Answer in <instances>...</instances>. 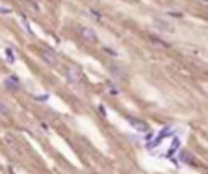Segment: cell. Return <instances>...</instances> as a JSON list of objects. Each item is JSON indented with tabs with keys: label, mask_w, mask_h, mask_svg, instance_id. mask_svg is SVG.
<instances>
[{
	"label": "cell",
	"mask_w": 208,
	"mask_h": 174,
	"mask_svg": "<svg viewBox=\"0 0 208 174\" xmlns=\"http://www.w3.org/2000/svg\"><path fill=\"white\" fill-rule=\"evenodd\" d=\"M127 122L134 127L138 133H148V125L145 122H142V120H138L135 117H129V119H127Z\"/></svg>",
	"instance_id": "4"
},
{
	"label": "cell",
	"mask_w": 208,
	"mask_h": 174,
	"mask_svg": "<svg viewBox=\"0 0 208 174\" xmlns=\"http://www.w3.org/2000/svg\"><path fill=\"white\" fill-rule=\"evenodd\" d=\"M91 15H93V16H94V18H96V20H101V15H99V13H98V11H96V10H91Z\"/></svg>",
	"instance_id": "13"
},
{
	"label": "cell",
	"mask_w": 208,
	"mask_h": 174,
	"mask_svg": "<svg viewBox=\"0 0 208 174\" xmlns=\"http://www.w3.org/2000/svg\"><path fill=\"white\" fill-rule=\"evenodd\" d=\"M5 54H7V57H8L10 62L15 60V55H13V52H11V49H7V51H5Z\"/></svg>",
	"instance_id": "11"
},
{
	"label": "cell",
	"mask_w": 208,
	"mask_h": 174,
	"mask_svg": "<svg viewBox=\"0 0 208 174\" xmlns=\"http://www.w3.org/2000/svg\"><path fill=\"white\" fill-rule=\"evenodd\" d=\"M5 85H7L8 88H11V90H16V88H20V80L16 77H8L7 80H5Z\"/></svg>",
	"instance_id": "9"
},
{
	"label": "cell",
	"mask_w": 208,
	"mask_h": 174,
	"mask_svg": "<svg viewBox=\"0 0 208 174\" xmlns=\"http://www.w3.org/2000/svg\"><path fill=\"white\" fill-rule=\"evenodd\" d=\"M25 2H28V3H33V0H25Z\"/></svg>",
	"instance_id": "16"
},
{
	"label": "cell",
	"mask_w": 208,
	"mask_h": 174,
	"mask_svg": "<svg viewBox=\"0 0 208 174\" xmlns=\"http://www.w3.org/2000/svg\"><path fill=\"white\" fill-rule=\"evenodd\" d=\"M104 51H106V52H109V54H111V55H114V57H115V55H119V54H117V52H115V51L109 49V47H104Z\"/></svg>",
	"instance_id": "12"
},
{
	"label": "cell",
	"mask_w": 208,
	"mask_h": 174,
	"mask_svg": "<svg viewBox=\"0 0 208 174\" xmlns=\"http://www.w3.org/2000/svg\"><path fill=\"white\" fill-rule=\"evenodd\" d=\"M5 143L8 145V147L13 150V152H16L18 155H21L23 153V150H21V147H20V143L16 142V138L13 137V135H5Z\"/></svg>",
	"instance_id": "5"
},
{
	"label": "cell",
	"mask_w": 208,
	"mask_h": 174,
	"mask_svg": "<svg viewBox=\"0 0 208 174\" xmlns=\"http://www.w3.org/2000/svg\"><path fill=\"white\" fill-rule=\"evenodd\" d=\"M67 78L70 83H80L82 82V72H80L78 67H68L67 68Z\"/></svg>",
	"instance_id": "3"
},
{
	"label": "cell",
	"mask_w": 208,
	"mask_h": 174,
	"mask_svg": "<svg viewBox=\"0 0 208 174\" xmlns=\"http://www.w3.org/2000/svg\"><path fill=\"white\" fill-rule=\"evenodd\" d=\"M179 160L182 161V163H187V164H192L194 160H192V155H190L187 150H182L181 153H179Z\"/></svg>",
	"instance_id": "8"
},
{
	"label": "cell",
	"mask_w": 208,
	"mask_h": 174,
	"mask_svg": "<svg viewBox=\"0 0 208 174\" xmlns=\"http://www.w3.org/2000/svg\"><path fill=\"white\" fill-rule=\"evenodd\" d=\"M109 70H111V73H112L114 78L120 80V82H125V80H127V73H125L120 67H117V65H111V67H109Z\"/></svg>",
	"instance_id": "6"
},
{
	"label": "cell",
	"mask_w": 208,
	"mask_h": 174,
	"mask_svg": "<svg viewBox=\"0 0 208 174\" xmlns=\"http://www.w3.org/2000/svg\"><path fill=\"white\" fill-rule=\"evenodd\" d=\"M0 11H2V13H10V8H0Z\"/></svg>",
	"instance_id": "15"
},
{
	"label": "cell",
	"mask_w": 208,
	"mask_h": 174,
	"mask_svg": "<svg viewBox=\"0 0 208 174\" xmlns=\"http://www.w3.org/2000/svg\"><path fill=\"white\" fill-rule=\"evenodd\" d=\"M41 57H42V60L46 63H49L50 67H57V65H59V57H57L52 51H49V49L41 51Z\"/></svg>",
	"instance_id": "1"
},
{
	"label": "cell",
	"mask_w": 208,
	"mask_h": 174,
	"mask_svg": "<svg viewBox=\"0 0 208 174\" xmlns=\"http://www.w3.org/2000/svg\"><path fill=\"white\" fill-rule=\"evenodd\" d=\"M169 15L176 16V18H181V16H182V13H179V11H169Z\"/></svg>",
	"instance_id": "14"
},
{
	"label": "cell",
	"mask_w": 208,
	"mask_h": 174,
	"mask_svg": "<svg viewBox=\"0 0 208 174\" xmlns=\"http://www.w3.org/2000/svg\"><path fill=\"white\" fill-rule=\"evenodd\" d=\"M80 34H82L83 41H86V42H91V44L98 42V34H96L93 30H91V28L82 26V28H80Z\"/></svg>",
	"instance_id": "2"
},
{
	"label": "cell",
	"mask_w": 208,
	"mask_h": 174,
	"mask_svg": "<svg viewBox=\"0 0 208 174\" xmlns=\"http://www.w3.org/2000/svg\"><path fill=\"white\" fill-rule=\"evenodd\" d=\"M154 26L158 28L159 31H163V33H172V31H174L171 25H167V23L161 21V20H156V21H154Z\"/></svg>",
	"instance_id": "7"
},
{
	"label": "cell",
	"mask_w": 208,
	"mask_h": 174,
	"mask_svg": "<svg viewBox=\"0 0 208 174\" xmlns=\"http://www.w3.org/2000/svg\"><path fill=\"white\" fill-rule=\"evenodd\" d=\"M8 114H10L8 106H7L3 101H0V115H2V117H5V115H8Z\"/></svg>",
	"instance_id": "10"
}]
</instances>
